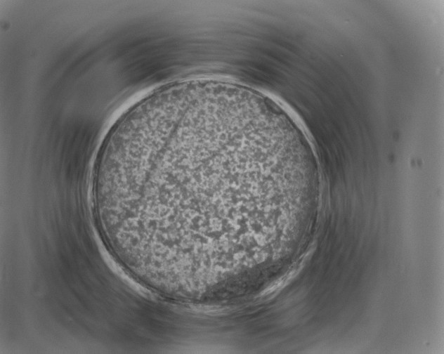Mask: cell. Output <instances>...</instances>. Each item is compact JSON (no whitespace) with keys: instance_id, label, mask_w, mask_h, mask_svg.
Here are the masks:
<instances>
[{"instance_id":"1","label":"cell","mask_w":444,"mask_h":354,"mask_svg":"<svg viewBox=\"0 0 444 354\" xmlns=\"http://www.w3.org/2000/svg\"><path fill=\"white\" fill-rule=\"evenodd\" d=\"M289 176L284 136L267 111L231 97L170 95L117 125L94 183L131 252L169 266L249 242L262 201Z\"/></svg>"},{"instance_id":"2","label":"cell","mask_w":444,"mask_h":354,"mask_svg":"<svg viewBox=\"0 0 444 354\" xmlns=\"http://www.w3.org/2000/svg\"><path fill=\"white\" fill-rule=\"evenodd\" d=\"M305 145H306V149L309 151V152L312 155L311 151L308 149V148L306 146V144H305ZM316 179H317V174H316V169H315V180L313 181V182H312V183H311V185L310 188H312V186H313V185L314 182H315Z\"/></svg>"}]
</instances>
